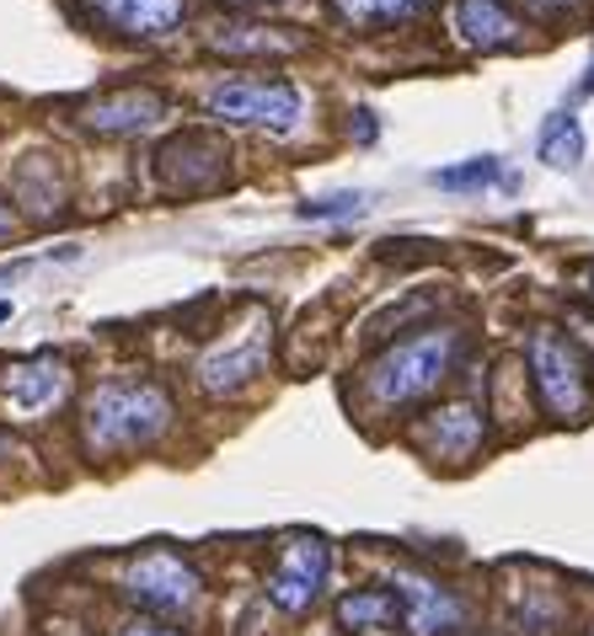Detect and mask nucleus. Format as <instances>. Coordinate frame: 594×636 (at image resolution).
<instances>
[{"mask_svg":"<svg viewBox=\"0 0 594 636\" xmlns=\"http://www.w3.org/2000/svg\"><path fill=\"white\" fill-rule=\"evenodd\" d=\"M455 358H461V332H455V326L413 332V337L392 343L386 354L364 369V397H370V406H381V412L413 406V401L435 397L439 386L450 380Z\"/></svg>","mask_w":594,"mask_h":636,"instance_id":"f257e3e1","label":"nucleus"},{"mask_svg":"<svg viewBox=\"0 0 594 636\" xmlns=\"http://www.w3.org/2000/svg\"><path fill=\"white\" fill-rule=\"evenodd\" d=\"M172 397L151 380H108L80 406V438L91 455H123L166 434Z\"/></svg>","mask_w":594,"mask_h":636,"instance_id":"f03ea898","label":"nucleus"},{"mask_svg":"<svg viewBox=\"0 0 594 636\" xmlns=\"http://www.w3.org/2000/svg\"><path fill=\"white\" fill-rule=\"evenodd\" d=\"M119 589L129 604H140L151 615H194L198 599H204V578H198V567L183 551L151 546V551H140L123 567Z\"/></svg>","mask_w":594,"mask_h":636,"instance_id":"7ed1b4c3","label":"nucleus"},{"mask_svg":"<svg viewBox=\"0 0 594 636\" xmlns=\"http://www.w3.org/2000/svg\"><path fill=\"white\" fill-rule=\"evenodd\" d=\"M530 380L547 401V412L562 423H579L590 412V380H584V358L579 348L557 332V326H536L530 332Z\"/></svg>","mask_w":594,"mask_h":636,"instance_id":"20e7f679","label":"nucleus"},{"mask_svg":"<svg viewBox=\"0 0 594 636\" xmlns=\"http://www.w3.org/2000/svg\"><path fill=\"white\" fill-rule=\"evenodd\" d=\"M204 108L226 123H252V129L289 134L300 123V91L289 80H220V86H209Z\"/></svg>","mask_w":594,"mask_h":636,"instance_id":"39448f33","label":"nucleus"},{"mask_svg":"<svg viewBox=\"0 0 594 636\" xmlns=\"http://www.w3.org/2000/svg\"><path fill=\"white\" fill-rule=\"evenodd\" d=\"M327 572H332V546L321 535H289L278 567L268 572V599L284 615H306L327 589Z\"/></svg>","mask_w":594,"mask_h":636,"instance_id":"423d86ee","label":"nucleus"},{"mask_svg":"<svg viewBox=\"0 0 594 636\" xmlns=\"http://www.w3.org/2000/svg\"><path fill=\"white\" fill-rule=\"evenodd\" d=\"M263 364H268V321L252 316L231 332V343L198 358V386H204V397H237L241 386H252L263 375Z\"/></svg>","mask_w":594,"mask_h":636,"instance_id":"0eeeda50","label":"nucleus"},{"mask_svg":"<svg viewBox=\"0 0 594 636\" xmlns=\"http://www.w3.org/2000/svg\"><path fill=\"white\" fill-rule=\"evenodd\" d=\"M396 599H402V626L413 636H450L461 621H466V610H461V599L450 583H439L429 572H413V567H396Z\"/></svg>","mask_w":594,"mask_h":636,"instance_id":"6e6552de","label":"nucleus"},{"mask_svg":"<svg viewBox=\"0 0 594 636\" xmlns=\"http://www.w3.org/2000/svg\"><path fill=\"white\" fill-rule=\"evenodd\" d=\"M156 171H161L166 188L198 193V188H215V182L226 177V150L209 145V140L183 134V140H172V145H161L156 150Z\"/></svg>","mask_w":594,"mask_h":636,"instance_id":"1a4fd4ad","label":"nucleus"},{"mask_svg":"<svg viewBox=\"0 0 594 636\" xmlns=\"http://www.w3.org/2000/svg\"><path fill=\"white\" fill-rule=\"evenodd\" d=\"M86 5L123 38H166L188 16V0H86Z\"/></svg>","mask_w":594,"mask_h":636,"instance_id":"9d476101","label":"nucleus"},{"mask_svg":"<svg viewBox=\"0 0 594 636\" xmlns=\"http://www.w3.org/2000/svg\"><path fill=\"white\" fill-rule=\"evenodd\" d=\"M161 113H166V102H161L156 91H140V86H123L113 97H97L80 123L86 129H97V134H145V129H156Z\"/></svg>","mask_w":594,"mask_h":636,"instance_id":"9b49d317","label":"nucleus"},{"mask_svg":"<svg viewBox=\"0 0 594 636\" xmlns=\"http://www.w3.org/2000/svg\"><path fill=\"white\" fill-rule=\"evenodd\" d=\"M450 27H455V38L466 48H482V54L519 43V22L504 11V0H455L450 5Z\"/></svg>","mask_w":594,"mask_h":636,"instance_id":"f8f14e48","label":"nucleus"},{"mask_svg":"<svg viewBox=\"0 0 594 636\" xmlns=\"http://www.w3.org/2000/svg\"><path fill=\"white\" fill-rule=\"evenodd\" d=\"M424 444L439 460H472L476 449H482V412H476L472 401L439 406L435 417L424 423Z\"/></svg>","mask_w":594,"mask_h":636,"instance_id":"ddd939ff","label":"nucleus"},{"mask_svg":"<svg viewBox=\"0 0 594 636\" xmlns=\"http://www.w3.org/2000/svg\"><path fill=\"white\" fill-rule=\"evenodd\" d=\"M65 397V364L54 354H38V358H22L6 369V401L16 412H43L54 401Z\"/></svg>","mask_w":594,"mask_h":636,"instance_id":"4468645a","label":"nucleus"},{"mask_svg":"<svg viewBox=\"0 0 594 636\" xmlns=\"http://www.w3.org/2000/svg\"><path fill=\"white\" fill-rule=\"evenodd\" d=\"M332 621L343 632H392L402 621V599H396V589H354V594L338 599Z\"/></svg>","mask_w":594,"mask_h":636,"instance_id":"2eb2a0df","label":"nucleus"},{"mask_svg":"<svg viewBox=\"0 0 594 636\" xmlns=\"http://www.w3.org/2000/svg\"><path fill=\"white\" fill-rule=\"evenodd\" d=\"M541 160L557 166V171H573L584 160V123L573 113H552L547 129H541Z\"/></svg>","mask_w":594,"mask_h":636,"instance_id":"dca6fc26","label":"nucleus"},{"mask_svg":"<svg viewBox=\"0 0 594 636\" xmlns=\"http://www.w3.org/2000/svg\"><path fill=\"white\" fill-rule=\"evenodd\" d=\"M429 0H332V11L349 27H392V22H413Z\"/></svg>","mask_w":594,"mask_h":636,"instance_id":"f3484780","label":"nucleus"},{"mask_svg":"<svg viewBox=\"0 0 594 636\" xmlns=\"http://www.w3.org/2000/svg\"><path fill=\"white\" fill-rule=\"evenodd\" d=\"M215 48H226V54H295L300 38L295 33H278V27H226Z\"/></svg>","mask_w":594,"mask_h":636,"instance_id":"a211bd4d","label":"nucleus"},{"mask_svg":"<svg viewBox=\"0 0 594 636\" xmlns=\"http://www.w3.org/2000/svg\"><path fill=\"white\" fill-rule=\"evenodd\" d=\"M493 177H498V156H472V160H461V166H439L435 188H444V193H466V188H487Z\"/></svg>","mask_w":594,"mask_h":636,"instance_id":"6ab92c4d","label":"nucleus"},{"mask_svg":"<svg viewBox=\"0 0 594 636\" xmlns=\"http://www.w3.org/2000/svg\"><path fill=\"white\" fill-rule=\"evenodd\" d=\"M359 209H364V199H359V193H332V199L295 203V214H300V220H338V214H359Z\"/></svg>","mask_w":594,"mask_h":636,"instance_id":"aec40b11","label":"nucleus"},{"mask_svg":"<svg viewBox=\"0 0 594 636\" xmlns=\"http://www.w3.org/2000/svg\"><path fill=\"white\" fill-rule=\"evenodd\" d=\"M375 134H381V123H375V113H370V108H359V119H354V140H359V145H375Z\"/></svg>","mask_w":594,"mask_h":636,"instance_id":"412c9836","label":"nucleus"},{"mask_svg":"<svg viewBox=\"0 0 594 636\" xmlns=\"http://www.w3.org/2000/svg\"><path fill=\"white\" fill-rule=\"evenodd\" d=\"M119 636H183V632H172V626H151V621H134V626H123Z\"/></svg>","mask_w":594,"mask_h":636,"instance_id":"4be33fe9","label":"nucleus"},{"mask_svg":"<svg viewBox=\"0 0 594 636\" xmlns=\"http://www.w3.org/2000/svg\"><path fill=\"white\" fill-rule=\"evenodd\" d=\"M530 11H568V5H579V0H525Z\"/></svg>","mask_w":594,"mask_h":636,"instance_id":"5701e85b","label":"nucleus"},{"mask_svg":"<svg viewBox=\"0 0 594 636\" xmlns=\"http://www.w3.org/2000/svg\"><path fill=\"white\" fill-rule=\"evenodd\" d=\"M11 225H16V220H11V209H6V199H0V236H11Z\"/></svg>","mask_w":594,"mask_h":636,"instance_id":"b1692460","label":"nucleus"},{"mask_svg":"<svg viewBox=\"0 0 594 636\" xmlns=\"http://www.w3.org/2000/svg\"><path fill=\"white\" fill-rule=\"evenodd\" d=\"M594 91V65H590V76H584V86H579V97H590Z\"/></svg>","mask_w":594,"mask_h":636,"instance_id":"393cba45","label":"nucleus"},{"mask_svg":"<svg viewBox=\"0 0 594 636\" xmlns=\"http://www.w3.org/2000/svg\"><path fill=\"white\" fill-rule=\"evenodd\" d=\"M6 316H11V300H0V321H6Z\"/></svg>","mask_w":594,"mask_h":636,"instance_id":"a878e982","label":"nucleus"},{"mask_svg":"<svg viewBox=\"0 0 594 636\" xmlns=\"http://www.w3.org/2000/svg\"><path fill=\"white\" fill-rule=\"evenodd\" d=\"M590 294H594V268H590Z\"/></svg>","mask_w":594,"mask_h":636,"instance_id":"bb28decb","label":"nucleus"}]
</instances>
